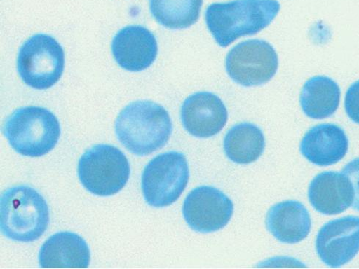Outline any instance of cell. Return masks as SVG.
Listing matches in <instances>:
<instances>
[{
	"label": "cell",
	"mask_w": 359,
	"mask_h": 269,
	"mask_svg": "<svg viewBox=\"0 0 359 269\" xmlns=\"http://www.w3.org/2000/svg\"><path fill=\"white\" fill-rule=\"evenodd\" d=\"M115 130L125 148L136 156H144L167 144L173 125L163 106L150 101H137L121 111Z\"/></svg>",
	"instance_id": "cell-1"
},
{
	"label": "cell",
	"mask_w": 359,
	"mask_h": 269,
	"mask_svg": "<svg viewBox=\"0 0 359 269\" xmlns=\"http://www.w3.org/2000/svg\"><path fill=\"white\" fill-rule=\"evenodd\" d=\"M280 11L277 0H235L213 4L205 13L208 27L216 42L226 47L237 39L267 27Z\"/></svg>",
	"instance_id": "cell-2"
},
{
	"label": "cell",
	"mask_w": 359,
	"mask_h": 269,
	"mask_svg": "<svg viewBox=\"0 0 359 269\" xmlns=\"http://www.w3.org/2000/svg\"><path fill=\"white\" fill-rule=\"evenodd\" d=\"M2 233L8 239L33 242L41 238L50 223L48 202L27 186L10 188L2 195L0 207Z\"/></svg>",
	"instance_id": "cell-3"
},
{
	"label": "cell",
	"mask_w": 359,
	"mask_h": 269,
	"mask_svg": "<svg viewBox=\"0 0 359 269\" xmlns=\"http://www.w3.org/2000/svg\"><path fill=\"white\" fill-rule=\"evenodd\" d=\"M60 125L50 110L22 107L8 116L4 134L11 146L21 155L40 157L50 152L60 137Z\"/></svg>",
	"instance_id": "cell-4"
},
{
	"label": "cell",
	"mask_w": 359,
	"mask_h": 269,
	"mask_svg": "<svg viewBox=\"0 0 359 269\" xmlns=\"http://www.w3.org/2000/svg\"><path fill=\"white\" fill-rule=\"evenodd\" d=\"M78 176L91 194L111 196L126 186L130 166L127 156L118 148L100 144L87 150L81 156Z\"/></svg>",
	"instance_id": "cell-5"
},
{
	"label": "cell",
	"mask_w": 359,
	"mask_h": 269,
	"mask_svg": "<svg viewBox=\"0 0 359 269\" xmlns=\"http://www.w3.org/2000/svg\"><path fill=\"white\" fill-rule=\"evenodd\" d=\"M189 179V166L184 154L170 151L154 157L142 179L146 202L155 208L169 207L180 198Z\"/></svg>",
	"instance_id": "cell-6"
},
{
	"label": "cell",
	"mask_w": 359,
	"mask_h": 269,
	"mask_svg": "<svg viewBox=\"0 0 359 269\" xmlns=\"http://www.w3.org/2000/svg\"><path fill=\"white\" fill-rule=\"evenodd\" d=\"M65 55L52 36L37 34L22 46L18 58V71L22 81L36 90L52 88L64 73Z\"/></svg>",
	"instance_id": "cell-7"
},
{
	"label": "cell",
	"mask_w": 359,
	"mask_h": 269,
	"mask_svg": "<svg viewBox=\"0 0 359 269\" xmlns=\"http://www.w3.org/2000/svg\"><path fill=\"white\" fill-rule=\"evenodd\" d=\"M278 55L267 41L252 39L232 48L226 60V69L233 81L244 87L269 83L277 72Z\"/></svg>",
	"instance_id": "cell-8"
},
{
	"label": "cell",
	"mask_w": 359,
	"mask_h": 269,
	"mask_svg": "<svg viewBox=\"0 0 359 269\" xmlns=\"http://www.w3.org/2000/svg\"><path fill=\"white\" fill-rule=\"evenodd\" d=\"M233 212L232 201L221 190L208 186L193 189L182 207L187 224L201 233L223 229L229 223Z\"/></svg>",
	"instance_id": "cell-9"
},
{
	"label": "cell",
	"mask_w": 359,
	"mask_h": 269,
	"mask_svg": "<svg viewBox=\"0 0 359 269\" xmlns=\"http://www.w3.org/2000/svg\"><path fill=\"white\" fill-rule=\"evenodd\" d=\"M316 249L327 266L340 267L359 252V217L345 216L330 221L319 231Z\"/></svg>",
	"instance_id": "cell-10"
},
{
	"label": "cell",
	"mask_w": 359,
	"mask_h": 269,
	"mask_svg": "<svg viewBox=\"0 0 359 269\" xmlns=\"http://www.w3.org/2000/svg\"><path fill=\"white\" fill-rule=\"evenodd\" d=\"M181 119L187 132L196 137L208 138L224 128L228 112L224 102L216 95L200 92L184 102Z\"/></svg>",
	"instance_id": "cell-11"
},
{
	"label": "cell",
	"mask_w": 359,
	"mask_h": 269,
	"mask_svg": "<svg viewBox=\"0 0 359 269\" xmlns=\"http://www.w3.org/2000/svg\"><path fill=\"white\" fill-rule=\"evenodd\" d=\"M111 46L119 67L132 72L148 69L158 53L155 36L147 28L140 25H130L120 29Z\"/></svg>",
	"instance_id": "cell-12"
},
{
	"label": "cell",
	"mask_w": 359,
	"mask_h": 269,
	"mask_svg": "<svg viewBox=\"0 0 359 269\" xmlns=\"http://www.w3.org/2000/svg\"><path fill=\"white\" fill-rule=\"evenodd\" d=\"M309 200L312 207L324 215H337L351 207L354 192L343 173L324 172L311 182Z\"/></svg>",
	"instance_id": "cell-13"
},
{
	"label": "cell",
	"mask_w": 359,
	"mask_h": 269,
	"mask_svg": "<svg viewBox=\"0 0 359 269\" xmlns=\"http://www.w3.org/2000/svg\"><path fill=\"white\" fill-rule=\"evenodd\" d=\"M349 141L344 130L334 124H320L311 128L301 142V152L312 164L330 166L348 153Z\"/></svg>",
	"instance_id": "cell-14"
},
{
	"label": "cell",
	"mask_w": 359,
	"mask_h": 269,
	"mask_svg": "<svg viewBox=\"0 0 359 269\" xmlns=\"http://www.w3.org/2000/svg\"><path fill=\"white\" fill-rule=\"evenodd\" d=\"M43 268H87L90 251L81 236L71 232H60L50 236L39 251Z\"/></svg>",
	"instance_id": "cell-15"
},
{
	"label": "cell",
	"mask_w": 359,
	"mask_h": 269,
	"mask_svg": "<svg viewBox=\"0 0 359 269\" xmlns=\"http://www.w3.org/2000/svg\"><path fill=\"white\" fill-rule=\"evenodd\" d=\"M266 226L277 240L293 244L306 238L311 230V220L302 203L288 200L271 208L267 214Z\"/></svg>",
	"instance_id": "cell-16"
},
{
	"label": "cell",
	"mask_w": 359,
	"mask_h": 269,
	"mask_svg": "<svg viewBox=\"0 0 359 269\" xmlns=\"http://www.w3.org/2000/svg\"><path fill=\"white\" fill-rule=\"evenodd\" d=\"M341 92L332 78L323 76L311 78L301 95L304 113L312 119L322 120L332 116L337 110Z\"/></svg>",
	"instance_id": "cell-17"
},
{
	"label": "cell",
	"mask_w": 359,
	"mask_h": 269,
	"mask_svg": "<svg viewBox=\"0 0 359 269\" xmlns=\"http://www.w3.org/2000/svg\"><path fill=\"white\" fill-rule=\"evenodd\" d=\"M224 151L229 159L239 165L257 161L265 149V139L257 125L243 123L228 132L224 139Z\"/></svg>",
	"instance_id": "cell-18"
},
{
	"label": "cell",
	"mask_w": 359,
	"mask_h": 269,
	"mask_svg": "<svg viewBox=\"0 0 359 269\" xmlns=\"http://www.w3.org/2000/svg\"><path fill=\"white\" fill-rule=\"evenodd\" d=\"M203 0H150L153 18L171 29L189 28L199 19Z\"/></svg>",
	"instance_id": "cell-19"
},
{
	"label": "cell",
	"mask_w": 359,
	"mask_h": 269,
	"mask_svg": "<svg viewBox=\"0 0 359 269\" xmlns=\"http://www.w3.org/2000/svg\"><path fill=\"white\" fill-rule=\"evenodd\" d=\"M348 179L352 184L354 199L353 208L359 212V158L349 163L342 170V172Z\"/></svg>",
	"instance_id": "cell-20"
},
{
	"label": "cell",
	"mask_w": 359,
	"mask_h": 269,
	"mask_svg": "<svg viewBox=\"0 0 359 269\" xmlns=\"http://www.w3.org/2000/svg\"><path fill=\"white\" fill-rule=\"evenodd\" d=\"M345 106L348 117L359 124V81L353 83L348 89Z\"/></svg>",
	"instance_id": "cell-21"
}]
</instances>
